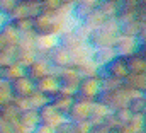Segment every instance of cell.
Segmentation results:
<instances>
[{"label": "cell", "mask_w": 146, "mask_h": 133, "mask_svg": "<svg viewBox=\"0 0 146 133\" xmlns=\"http://www.w3.org/2000/svg\"><path fill=\"white\" fill-rule=\"evenodd\" d=\"M139 94H145V92H138V91H133V89L122 85V87H119L115 91H102L97 101H100L102 104H106L109 107L110 111H114L117 107L127 106L129 101L133 97H136V96H139Z\"/></svg>", "instance_id": "obj_1"}, {"label": "cell", "mask_w": 146, "mask_h": 133, "mask_svg": "<svg viewBox=\"0 0 146 133\" xmlns=\"http://www.w3.org/2000/svg\"><path fill=\"white\" fill-rule=\"evenodd\" d=\"M58 79H60V91L58 94H65V96H75L76 94V87L82 80V75L78 72V68L73 65L63 66L60 70H56Z\"/></svg>", "instance_id": "obj_2"}, {"label": "cell", "mask_w": 146, "mask_h": 133, "mask_svg": "<svg viewBox=\"0 0 146 133\" xmlns=\"http://www.w3.org/2000/svg\"><path fill=\"white\" fill-rule=\"evenodd\" d=\"M102 92V85H100V75H95V77H83L76 87V94L75 97L76 99H83V101H94L99 99Z\"/></svg>", "instance_id": "obj_3"}, {"label": "cell", "mask_w": 146, "mask_h": 133, "mask_svg": "<svg viewBox=\"0 0 146 133\" xmlns=\"http://www.w3.org/2000/svg\"><path fill=\"white\" fill-rule=\"evenodd\" d=\"M141 44H143V43H139L138 38H134V36L119 34V36L115 38V43H114L112 48H114L115 55L124 56V58H129V56L136 55V51H138V48H139Z\"/></svg>", "instance_id": "obj_4"}, {"label": "cell", "mask_w": 146, "mask_h": 133, "mask_svg": "<svg viewBox=\"0 0 146 133\" xmlns=\"http://www.w3.org/2000/svg\"><path fill=\"white\" fill-rule=\"evenodd\" d=\"M115 34L106 31L104 28H99V29H94L87 34V44L92 48V50H97V48H110L114 46L115 43Z\"/></svg>", "instance_id": "obj_5"}, {"label": "cell", "mask_w": 146, "mask_h": 133, "mask_svg": "<svg viewBox=\"0 0 146 133\" xmlns=\"http://www.w3.org/2000/svg\"><path fill=\"white\" fill-rule=\"evenodd\" d=\"M100 75H109V77H114V79H121V80H124V79L129 75L127 58L115 55L107 65L100 68Z\"/></svg>", "instance_id": "obj_6"}, {"label": "cell", "mask_w": 146, "mask_h": 133, "mask_svg": "<svg viewBox=\"0 0 146 133\" xmlns=\"http://www.w3.org/2000/svg\"><path fill=\"white\" fill-rule=\"evenodd\" d=\"M90 109H92V102H90V101H83V99H76V97H75L72 107H70V111H68V114H66V120H70L72 123L88 121Z\"/></svg>", "instance_id": "obj_7"}, {"label": "cell", "mask_w": 146, "mask_h": 133, "mask_svg": "<svg viewBox=\"0 0 146 133\" xmlns=\"http://www.w3.org/2000/svg\"><path fill=\"white\" fill-rule=\"evenodd\" d=\"M87 34H88L87 31H83L80 26H76L75 29L60 36V44L72 51V50H75V48H78V46L87 43Z\"/></svg>", "instance_id": "obj_8"}, {"label": "cell", "mask_w": 146, "mask_h": 133, "mask_svg": "<svg viewBox=\"0 0 146 133\" xmlns=\"http://www.w3.org/2000/svg\"><path fill=\"white\" fill-rule=\"evenodd\" d=\"M51 72H56V70L51 66V63L48 62L46 56H37L36 60L26 68V75H27L31 80H34V82H37L39 79H42L44 75H48V73H51Z\"/></svg>", "instance_id": "obj_9"}, {"label": "cell", "mask_w": 146, "mask_h": 133, "mask_svg": "<svg viewBox=\"0 0 146 133\" xmlns=\"http://www.w3.org/2000/svg\"><path fill=\"white\" fill-rule=\"evenodd\" d=\"M34 84H36V89L39 92H42V94H46L49 97L56 96L58 91H60V79H58V73L56 72H51V73L44 75L42 79H39Z\"/></svg>", "instance_id": "obj_10"}, {"label": "cell", "mask_w": 146, "mask_h": 133, "mask_svg": "<svg viewBox=\"0 0 146 133\" xmlns=\"http://www.w3.org/2000/svg\"><path fill=\"white\" fill-rule=\"evenodd\" d=\"M60 44V36L54 33L36 34V53L37 56H46L51 50H54Z\"/></svg>", "instance_id": "obj_11"}, {"label": "cell", "mask_w": 146, "mask_h": 133, "mask_svg": "<svg viewBox=\"0 0 146 133\" xmlns=\"http://www.w3.org/2000/svg\"><path fill=\"white\" fill-rule=\"evenodd\" d=\"M37 114H39V121L44 123V125H48V126H51L53 130L65 120V116L60 114L51 102H48L46 106H42L41 109H37Z\"/></svg>", "instance_id": "obj_12"}, {"label": "cell", "mask_w": 146, "mask_h": 133, "mask_svg": "<svg viewBox=\"0 0 146 133\" xmlns=\"http://www.w3.org/2000/svg\"><path fill=\"white\" fill-rule=\"evenodd\" d=\"M46 58H48V62L51 63V66H53L54 70H60V68H63V66L72 65V63H70V50H66V48L61 46V44H58L54 50H51V51L46 55Z\"/></svg>", "instance_id": "obj_13"}, {"label": "cell", "mask_w": 146, "mask_h": 133, "mask_svg": "<svg viewBox=\"0 0 146 133\" xmlns=\"http://www.w3.org/2000/svg\"><path fill=\"white\" fill-rule=\"evenodd\" d=\"M106 22V17H104V14L102 12H99L97 9H94V10H90L80 22H78V26L83 29V31H87V33H90V31H94V29H99L102 24Z\"/></svg>", "instance_id": "obj_14"}, {"label": "cell", "mask_w": 146, "mask_h": 133, "mask_svg": "<svg viewBox=\"0 0 146 133\" xmlns=\"http://www.w3.org/2000/svg\"><path fill=\"white\" fill-rule=\"evenodd\" d=\"M10 87H12V94H14V96L27 97V96L36 89V84H34V80H31L27 75H22V77H19L17 80L10 82Z\"/></svg>", "instance_id": "obj_15"}, {"label": "cell", "mask_w": 146, "mask_h": 133, "mask_svg": "<svg viewBox=\"0 0 146 133\" xmlns=\"http://www.w3.org/2000/svg\"><path fill=\"white\" fill-rule=\"evenodd\" d=\"M110 113H112V111H110L106 104H102L100 101H94V102H92V109H90V116H88V123H90L92 126H95V125H104L106 118L109 116Z\"/></svg>", "instance_id": "obj_16"}, {"label": "cell", "mask_w": 146, "mask_h": 133, "mask_svg": "<svg viewBox=\"0 0 146 133\" xmlns=\"http://www.w3.org/2000/svg\"><path fill=\"white\" fill-rule=\"evenodd\" d=\"M22 75H26V68L21 66L19 63H15V62H10L5 66H0V80H3V82L10 84Z\"/></svg>", "instance_id": "obj_17"}, {"label": "cell", "mask_w": 146, "mask_h": 133, "mask_svg": "<svg viewBox=\"0 0 146 133\" xmlns=\"http://www.w3.org/2000/svg\"><path fill=\"white\" fill-rule=\"evenodd\" d=\"M33 31L39 34L53 33V15L49 14H39L33 19Z\"/></svg>", "instance_id": "obj_18"}, {"label": "cell", "mask_w": 146, "mask_h": 133, "mask_svg": "<svg viewBox=\"0 0 146 133\" xmlns=\"http://www.w3.org/2000/svg\"><path fill=\"white\" fill-rule=\"evenodd\" d=\"M90 56H92V48L85 43V44H82V46H78V48L70 51V63L73 66H78L83 62L90 60Z\"/></svg>", "instance_id": "obj_19"}, {"label": "cell", "mask_w": 146, "mask_h": 133, "mask_svg": "<svg viewBox=\"0 0 146 133\" xmlns=\"http://www.w3.org/2000/svg\"><path fill=\"white\" fill-rule=\"evenodd\" d=\"M0 36L5 39V43H7L9 46H17V44H19V39H21L19 31L14 28V24H12L9 19L3 22V26H2V29H0Z\"/></svg>", "instance_id": "obj_20"}, {"label": "cell", "mask_w": 146, "mask_h": 133, "mask_svg": "<svg viewBox=\"0 0 146 133\" xmlns=\"http://www.w3.org/2000/svg\"><path fill=\"white\" fill-rule=\"evenodd\" d=\"M73 101H75V96L56 94V96H53V97H51V104L54 106V109H56L60 114H63V116L66 118V114H68V111H70V107H72Z\"/></svg>", "instance_id": "obj_21"}, {"label": "cell", "mask_w": 146, "mask_h": 133, "mask_svg": "<svg viewBox=\"0 0 146 133\" xmlns=\"http://www.w3.org/2000/svg\"><path fill=\"white\" fill-rule=\"evenodd\" d=\"M124 85L138 91V92H146V73H129L124 80Z\"/></svg>", "instance_id": "obj_22"}, {"label": "cell", "mask_w": 146, "mask_h": 133, "mask_svg": "<svg viewBox=\"0 0 146 133\" xmlns=\"http://www.w3.org/2000/svg\"><path fill=\"white\" fill-rule=\"evenodd\" d=\"M114 56H115V51H114V48L110 46V48H97V50H92V56H90V58L102 68V66L107 65Z\"/></svg>", "instance_id": "obj_23"}, {"label": "cell", "mask_w": 146, "mask_h": 133, "mask_svg": "<svg viewBox=\"0 0 146 133\" xmlns=\"http://www.w3.org/2000/svg\"><path fill=\"white\" fill-rule=\"evenodd\" d=\"M24 128H27L29 132H33L37 125L41 123L39 121V114H37L36 109H27V111H22L19 113V120H17Z\"/></svg>", "instance_id": "obj_24"}, {"label": "cell", "mask_w": 146, "mask_h": 133, "mask_svg": "<svg viewBox=\"0 0 146 133\" xmlns=\"http://www.w3.org/2000/svg\"><path fill=\"white\" fill-rule=\"evenodd\" d=\"M36 58H37L36 51H29V50H21V48H17L14 62H15V63H19L21 66H24V68H27V66L31 65Z\"/></svg>", "instance_id": "obj_25"}, {"label": "cell", "mask_w": 146, "mask_h": 133, "mask_svg": "<svg viewBox=\"0 0 146 133\" xmlns=\"http://www.w3.org/2000/svg\"><path fill=\"white\" fill-rule=\"evenodd\" d=\"M129 73H146V58L139 55H133L127 58Z\"/></svg>", "instance_id": "obj_26"}, {"label": "cell", "mask_w": 146, "mask_h": 133, "mask_svg": "<svg viewBox=\"0 0 146 133\" xmlns=\"http://www.w3.org/2000/svg\"><path fill=\"white\" fill-rule=\"evenodd\" d=\"M27 99H29V104H31V109H36V111L41 109L42 106H46L48 102H51V97H49V96L39 92L37 89H34V91L27 96Z\"/></svg>", "instance_id": "obj_27"}, {"label": "cell", "mask_w": 146, "mask_h": 133, "mask_svg": "<svg viewBox=\"0 0 146 133\" xmlns=\"http://www.w3.org/2000/svg\"><path fill=\"white\" fill-rule=\"evenodd\" d=\"M95 9L99 12H102L106 19H112V17L117 15V3L114 0H99Z\"/></svg>", "instance_id": "obj_28"}, {"label": "cell", "mask_w": 146, "mask_h": 133, "mask_svg": "<svg viewBox=\"0 0 146 133\" xmlns=\"http://www.w3.org/2000/svg\"><path fill=\"white\" fill-rule=\"evenodd\" d=\"M76 68H78L82 79H83V77H95V75H100V66L97 65L92 58L87 60V62H83L82 65H78Z\"/></svg>", "instance_id": "obj_29"}, {"label": "cell", "mask_w": 146, "mask_h": 133, "mask_svg": "<svg viewBox=\"0 0 146 133\" xmlns=\"http://www.w3.org/2000/svg\"><path fill=\"white\" fill-rule=\"evenodd\" d=\"M0 120L10 121V123H15V121L19 120V109L12 104V101L7 102V104H3V106L0 107Z\"/></svg>", "instance_id": "obj_30"}, {"label": "cell", "mask_w": 146, "mask_h": 133, "mask_svg": "<svg viewBox=\"0 0 146 133\" xmlns=\"http://www.w3.org/2000/svg\"><path fill=\"white\" fill-rule=\"evenodd\" d=\"M17 48H21V50H29V51H36V33L31 31V33L21 34V39H19Z\"/></svg>", "instance_id": "obj_31"}, {"label": "cell", "mask_w": 146, "mask_h": 133, "mask_svg": "<svg viewBox=\"0 0 146 133\" xmlns=\"http://www.w3.org/2000/svg\"><path fill=\"white\" fill-rule=\"evenodd\" d=\"M127 107L133 111V114H138V113H145L146 114V92L133 97L127 102Z\"/></svg>", "instance_id": "obj_32"}, {"label": "cell", "mask_w": 146, "mask_h": 133, "mask_svg": "<svg viewBox=\"0 0 146 133\" xmlns=\"http://www.w3.org/2000/svg\"><path fill=\"white\" fill-rule=\"evenodd\" d=\"M29 17V7L26 0H19V3L15 5V9L12 10V14L9 15V21H15V19H24Z\"/></svg>", "instance_id": "obj_33"}, {"label": "cell", "mask_w": 146, "mask_h": 133, "mask_svg": "<svg viewBox=\"0 0 146 133\" xmlns=\"http://www.w3.org/2000/svg\"><path fill=\"white\" fill-rule=\"evenodd\" d=\"M100 85H102V91H115V89L122 87L124 82L121 79H114L109 75H100Z\"/></svg>", "instance_id": "obj_34"}, {"label": "cell", "mask_w": 146, "mask_h": 133, "mask_svg": "<svg viewBox=\"0 0 146 133\" xmlns=\"http://www.w3.org/2000/svg\"><path fill=\"white\" fill-rule=\"evenodd\" d=\"M112 114H114V118L117 120V123H119L121 126H122V125H126V123H129V121H131V118H133V111H131L127 106L114 109V111H112Z\"/></svg>", "instance_id": "obj_35"}, {"label": "cell", "mask_w": 146, "mask_h": 133, "mask_svg": "<svg viewBox=\"0 0 146 133\" xmlns=\"http://www.w3.org/2000/svg\"><path fill=\"white\" fill-rule=\"evenodd\" d=\"M14 24V28L19 31V34L24 33H31L33 31V19L31 17H24V19H15V21H10Z\"/></svg>", "instance_id": "obj_36"}, {"label": "cell", "mask_w": 146, "mask_h": 133, "mask_svg": "<svg viewBox=\"0 0 146 133\" xmlns=\"http://www.w3.org/2000/svg\"><path fill=\"white\" fill-rule=\"evenodd\" d=\"M60 5H61L60 0H41V2H39L41 14H49V15H53V14L58 10Z\"/></svg>", "instance_id": "obj_37"}, {"label": "cell", "mask_w": 146, "mask_h": 133, "mask_svg": "<svg viewBox=\"0 0 146 133\" xmlns=\"http://www.w3.org/2000/svg\"><path fill=\"white\" fill-rule=\"evenodd\" d=\"M12 97H14V94H12V87H10V84L0 80V107H2L3 104L10 102Z\"/></svg>", "instance_id": "obj_38"}, {"label": "cell", "mask_w": 146, "mask_h": 133, "mask_svg": "<svg viewBox=\"0 0 146 133\" xmlns=\"http://www.w3.org/2000/svg\"><path fill=\"white\" fill-rule=\"evenodd\" d=\"M139 3H143V2H139V0H117V14L119 12H136Z\"/></svg>", "instance_id": "obj_39"}, {"label": "cell", "mask_w": 146, "mask_h": 133, "mask_svg": "<svg viewBox=\"0 0 146 133\" xmlns=\"http://www.w3.org/2000/svg\"><path fill=\"white\" fill-rule=\"evenodd\" d=\"M143 22H139V21H133V22H127V24H122L121 26V34H124V36H138L139 33V26H141Z\"/></svg>", "instance_id": "obj_40"}, {"label": "cell", "mask_w": 146, "mask_h": 133, "mask_svg": "<svg viewBox=\"0 0 146 133\" xmlns=\"http://www.w3.org/2000/svg\"><path fill=\"white\" fill-rule=\"evenodd\" d=\"M17 3H19V0H0V14L9 19V15L12 14V10L15 9Z\"/></svg>", "instance_id": "obj_41"}, {"label": "cell", "mask_w": 146, "mask_h": 133, "mask_svg": "<svg viewBox=\"0 0 146 133\" xmlns=\"http://www.w3.org/2000/svg\"><path fill=\"white\" fill-rule=\"evenodd\" d=\"M12 104L19 109V113H22V111H27V109H31V104H29V99L27 97H21V96H14L12 97Z\"/></svg>", "instance_id": "obj_42"}, {"label": "cell", "mask_w": 146, "mask_h": 133, "mask_svg": "<svg viewBox=\"0 0 146 133\" xmlns=\"http://www.w3.org/2000/svg\"><path fill=\"white\" fill-rule=\"evenodd\" d=\"M92 125L88 121H78V123H73L72 126V133H90Z\"/></svg>", "instance_id": "obj_43"}, {"label": "cell", "mask_w": 146, "mask_h": 133, "mask_svg": "<svg viewBox=\"0 0 146 133\" xmlns=\"http://www.w3.org/2000/svg\"><path fill=\"white\" fill-rule=\"evenodd\" d=\"M72 126H73V123L70 121V120H63L56 128H54V133H72Z\"/></svg>", "instance_id": "obj_44"}, {"label": "cell", "mask_w": 146, "mask_h": 133, "mask_svg": "<svg viewBox=\"0 0 146 133\" xmlns=\"http://www.w3.org/2000/svg\"><path fill=\"white\" fill-rule=\"evenodd\" d=\"M31 133H54V130L51 128V126H48V125H44V123H39L36 128L33 130Z\"/></svg>", "instance_id": "obj_45"}, {"label": "cell", "mask_w": 146, "mask_h": 133, "mask_svg": "<svg viewBox=\"0 0 146 133\" xmlns=\"http://www.w3.org/2000/svg\"><path fill=\"white\" fill-rule=\"evenodd\" d=\"M110 130L106 126V125H95L90 128V133H109Z\"/></svg>", "instance_id": "obj_46"}, {"label": "cell", "mask_w": 146, "mask_h": 133, "mask_svg": "<svg viewBox=\"0 0 146 133\" xmlns=\"http://www.w3.org/2000/svg\"><path fill=\"white\" fill-rule=\"evenodd\" d=\"M5 46H7V43H5V39L0 36V51H3V50H5Z\"/></svg>", "instance_id": "obj_47"}, {"label": "cell", "mask_w": 146, "mask_h": 133, "mask_svg": "<svg viewBox=\"0 0 146 133\" xmlns=\"http://www.w3.org/2000/svg\"><path fill=\"white\" fill-rule=\"evenodd\" d=\"M5 21H7V17L0 14V29H2V26H3V22H5Z\"/></svg>", "instance_id": "obj_48"}, {"label": "cell", "mask_w": 146, "mask_h": 133, "mask_svg": "<svg viewBox=\"0 0 146 133\" xmlns=\"http://www.w3.org/2000/svg\"><path fill=\"white\" fill-rule=\"evenodd\" d=\"M60 2H61V3H70V5H73L76 0H60Z\"/></svg>", "instance_id": "obj_49"}, {"label": "cell", "mask_w": 146, "mask_h": 133, "mask_svg": "<svg viewBox=\"0 0 146 133\" xmlns=\"http://www.w3.org/2000/svg\"><path fill=\"white\" fill-rule=\"evenodd\" d=\"M109 133H119V130H110Z\"/></svg>", "instance_id": "obj_50"}, {"label": "cell", "mask_w": 146, "mask_h": 133, "mask_svg": "<svg viewBox=\"0 0 146 133\" xmlns=\"http://www.w3.org/2000/svg\"><path fill=\"white\" fill-rule=\"evenodd\" d=\"M139 2H143V3H146V0H139Z\"/></svg>", "instance_id": "obj_51"}, {"label": "cell", "mask_w": 146, "mask_h": 133, "mask_svg": "<svg viewBox=\"0 0 146 133\" xmlns=\"http://www.w3.org/2000/svg\"><path fill=\"white\" fill-rule=\"evenodd\" d=\"M33 2H41V0H33Z\"/></svg>", "instance_id": "obj_52"}]
</instances>
